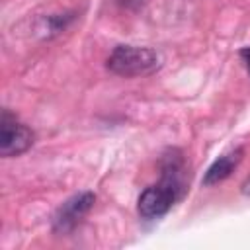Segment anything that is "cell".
<instances>
[{"label":"cell","instance_id":"cell-4","mask_svg":"<svg viewBox=\"0 0 250 250\" xmlns=\"http://www.w3.org/2000/svg\"><path fill=\"white\" fill-rule=\"evenodd\" d=\"M94 201H96V195L92 191H82V193H76L70 199H66L59 207V211L53 219V230L59 234L70 232L82 221V217L94 207Z\"/></svg>","mask_w":250,"mask_h":250},{"label":"cell","instance_id":"cell-3","mask_svg":"<svg viewBox=\"0 0 250 250\" xmlns=\"http://www.w3.org/2000/svg\"><path fill=\"white\" fill-rule=\"evenodd\" d=\"M182 195L168 184L160 182L156 186H150L146 188L141 195H139V213L141 217L145 219H156V217H162L170 211V207L180 199Z\"/></svg>","mask_w":250,"mask_h":250},{"label":"cell","instance_id":"cell-5","mask_svg":"<svg viewBox=\"0 0 250 250\" xmlns=\"http://www.w3.org/2000/svg\"><path fill=\"white\" fill-rule=\"evenodd\" d=\"M242 156H244V148H240V146L234 148V150H230V152H225L223 156H219L207 168V172L203 176V186H215V184L227 180L234 172V168L240 164Z\"/></svg>","mask_w":250,"mask_h":250},{"label":"cell","instance_id":"cell-6","mask_svg":"<svg viewBox=\"0 0 250 250\" xmlns=\"http://www.w3.org/2000/svg\"><path fill=\"white\" fill-rule=\"evenodd\" d=\"M240 59L244 61V66H246V70H248V74H250V47L240 49Z\"/></svg>","mask_w":250,"mask_h":250},{"label":"cell","instance_id":"cell-1","mask_svg":"<svg viewBox=\"0 0 250 250\" xmlns=\"http://www.w3.org/2000/svg\"><path fill=\"white\" fill-rule=\"evenodd\" d=\"M162 59L150 47H135V45H119L107 57V70L117 76L137 78L152 74L160 68Z\"/></svg>","mask_w":250,"mask_h":250},{"label":"cell","instance_id":"cell-2","mask_svg":"<svg viewBox=\"0 0 250 250\" xmlns=\"http://www.w3.org/2000/svg\"><path fill=\"white\" fill-rule=\"evenodd\" d=\"M33 139H35V135L27 125L20 123L16 119V115H12L8 109L2 111V119H0V154L4 158L23 154L33 145Z\"/></svg>","mask_w":250,"mask_h":250}]
</instances>
